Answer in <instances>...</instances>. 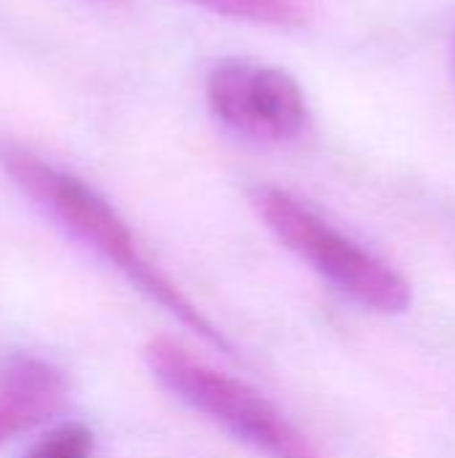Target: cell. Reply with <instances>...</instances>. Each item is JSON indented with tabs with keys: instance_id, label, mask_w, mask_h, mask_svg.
Instances as JSON below:
<instances>
[{
	"instance_id": "9",
	"label": "cell",
	"mask_w": 455,
	"mask_h": 458,
	"mask_svg": "<svg viewBox=\"0 0 455 458\" xmlns=\"http://www.w3.org/2000/svg\"><path fill=\"white\" fill-rule=\"evenodd\" d=\"M451 70H453V81H455V35H453V46H451Z\"/></svg>"
},
{
	"instance_id": "8",
	"label": "cell",
	"mask_w": 455,
	"mask_h": 458,
	"mask_svg": "<svg viewBox=\"0 0 455 458\" xmlns=\"http://www.w3.org/2000/svg\"><path fill=\"white\" fill-rule=\"evenodd\" d=\"M94 3H102V5H126L129 0H94Z\"/></svg>"
},
{
	"instance_id": "7",
	"label": "cell",
	"mask_w": 455,
	"mask_h": 458,
	"mask_svg": "<svg viewBox=\"0 0 455 458\" xmlns=\"http://www.w3.org/2000/svg\"><path fill=\"white\" fill-rule=\"evenodd\" d=\"M94 435L80 421H67L48 435H43L24 458H91Z\"/></svg>"
},
{
	"instance_id": "5",
	"label": "cell",
	"mask_w": 455,
	"mask_h": 458,
	"mask_svg": "<svg viewBox=\"0 0 455 458\" xmlns=\"http://www.w3.org/2000/svg\"><path fill=\"white\" fill-rule=\"evenodd\" d=\"M70 394L62 368L40 357H16L0 368V445L56 416Z\"/></svg>"
},
{
	"instance_id": "3",
	"label": "cell",
	"mask_w": 455,
	"mask_h": 458,
	"mask_svg": "<svg viewBox=\"0 0 455 458\" xmlns=\"http://www.w3.org/2000/svg\"><path fill=\"white\" fill-rule=\"evenodd\" d=\"M252 207L292 255L357 306L386 317L410 309L413 290L397 268L341 233L292 193L260 185L252 191Z\"/></svg>"
},
{
	"instance_id": "6",
	"label": "cell",
	"mask_w": 455,
	"mask_h": 458,
	"mask_svg": "<svg viewBox=\"0 0 455 458\" xmlns=\"http://www.w3.org/2000/svg\"><path fill=\"white\" fill-rule=\"evenodd\" d=\"M212 13L241 19L252 24L268 27H300L306 21V11L295 0H182Z\"/></svg>"
},
{
	"instance_id": "2",
	"label": "cell",
	"mask_w": 455,
	"mask_h": 458,
	"mask_svg": "<svg viewBox=\"0 0 455 458\" xmlns=\"http://www.w3.org/2000/svg\"><path fill=\"white\" fill-rule=\"evenodd\" d=\"M145 362L153 378L172 397L252 451L268 458H324L260 392L223 370H215L174 338H153L145 346Z\"/></svg>"
},
{
	"instance_id": "4",
	"label": "cell",
	"mask_w": 455,
	"mask_h": 458,
	"mask_svg": "<svg viewBox=\"0 0 455 458\" xmlns=\"http://www.w3.org/2000/svg\"><path fill=\"white\" fill-rule=\"evenodd\" d=\"M212 115L231 131L257 142H290L308 123V105L298 81L252 59H223L206 78Z\"/></svg>"
},
{
	"instance_id": "1",
	"label": "cell",
	"mask_w": 455,
	"mask_h": 458,
	"mask_svg": "<svg viewBox=\"0 0 455 458\" xmlns=\"http://www.w3.org/2000/svg\"><path fill=\"white\" fill-rule=\"evenodd\" d=\"M0 164L32 201L46 207L70 233L83 239L113 268H118L147 301L161 306L206 346L233 354L223 330L142 252L129 223L94 188L19 145H3Z\"/></svg>"
}]
</instances>
